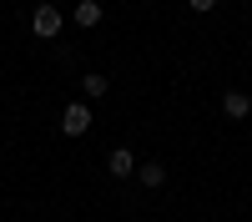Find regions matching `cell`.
Returning a JSON list of instances; mask_svg holds the SVG:
<instances>
[{
  "instance_id": "3957f363",
  "label": "cell",
  "mask_w": 252,
  "mask_h": 222,
  "mask_svg": "<svg viewBox=\"0 0 252 222\" xmlns=\"http://www.w3.org/2000/svg\"><path fill=\"white\" fill-rule=\"evenodd\" d=\"M106 167H111V177H131V172H136V157L126 152V147H116V152L106 157Z\"/></svg>"
},
{
  "instance_id": "8992f818",
  "label": "cell",
  "mask_w": 252,
  "mask_h": 222,
  "mask_svg": "<svg viewBox=\"0 0 252 222\" xmlns=\"http://www.w3.org/2000/svg\"><path fill=\"white\" fill-rule=\"evenodd\" d=\"M136 177H141V187H161V182H166V172H161V161H146V167H141Z\"/></svg>"
},
{
  "instance_id": "6da1fadb",
  "label": "cell",
  "mask_w": 252,
  "mask_h": 222,
  "mask_svg": "<svg viewBox=\"0 0 252 222\" xmlns=\"http://www.w3.org/2000/svg\"><path fill=\"white\" fill-rule=\"evenodd\" d=\"M31 31H35L40 40H51V35L61 31V10H56V5H35V15H31Z\"/></svg>"
},
{
  "instance_id": "ba28073f",
  "label": "cell",
  "mask_w": 252,
  "mask_h": 222,
  "mask_svg": "<svg viewBox=\"0 0 252 222\" xmlns=\"http://www.w3.org/2000/svg\"><path fill=\"white\" fill-rule=\"evenodd\" d=\"M212 5H217V0H192V10H202V15L212 10Z\"/></svg>"
},
{
  "instance_id": "7a4b0ae2",
  "label": "cell",
  "mask_w": 252,
  "mask_h": 222,
  "mask_svg": "<svg viewBox=\"0 0 252 222\" xmlns=\"http://www.w3.org/2000/svg\"><path fill=\"white\" fill-rule=\"evenodd\" d=\"M61 131H66V136H81V131H91V111L81 106V101H71V106H66V116H61Z\"/></svg>"
},
{
  "instance_id": "277c9868",
  "label": "cell",
  "mask_w": 252,
  "mask_h": 222,
  "mask_svg": "<svg viewBox=\"0 0 252 222\" xmlns=\"http://www.w3.org/2000/svg\"><path fill=\"white\" fill-rule=\"evenodd\" d=\"M71 20H76V26H86V31H91V26H101V5H96V0H81Z\"/></svg>"
},
{
  "instance_id": "52a82bcc",
  "label": "cell",
  "mask_w": 252,
  "mask_h": 222,
  "mask_svg": "<svg viewBox=\"0 0 252 222\" xmlns=\"http://www.w3.org/2000/svg\"><path fill=\"white\" fill-rule=\"evenodd\" d=\"M81 86H86V96H106V76H101V71H91L86 81H81Z\"/></svg>"
},
{
  "instance_id": "5b68a950",
  "label": "cell",
  "mask_w": 252,
  "mask_h": 222,
  "mask_svg": "<svg viewBox=\"0 0 252 222\" xmlns=\"http://www.w3.org/2000/svg\"><path fill=\"white\" fill-rule=\"evenodd\" d=\"M222 111H227V116H247V111H252V96L227 91V96H222Z\"/></svg>"
}]
</instances>
